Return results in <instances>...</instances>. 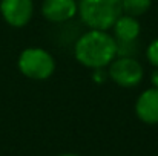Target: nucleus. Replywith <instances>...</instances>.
I'll return each mask as SVG.
<instances>
[{
	"mask_svg": "<svg viewBox=\"0 0 158 156\" xmlns=\"http://www.w3.org/2000/svg\"><path fill=\"white\" fill-rule=\"evenodd\" d=\"M0 12L6 23L14 28H23L32 18L34 3L32 0H2Z\"/></svg>",
	"mask_w": 158,
	"mask_h": 156,
	"instance_id": "nucleus-5",
	"label": "nucleus"
},
{
	"mask_svg": "<svg viewBox=\"0 0 158 156\" xmlns=\"http://www.w3.org/2000/svg\"><path fill=\"white\" fill-rule=\"evenodd\" d=\"M75 58L86 67L102 69L115 58L118 54V43L115 37L109 35L106 31L91 29L83 34L74 48Z\"/></svg>",
	"mask_w": 158,
	"mask_h": 156,
	"instance_id": "nucleus-1",
	"label": "nucleus"
},
{
	"mask_svg": "<svg viewBox=\"0 0 158 156\" xmlns=\"http://www.w3.org/2000/svg\"><path fill=\"white\" fill-rule=\"evenodd\" d=\"M146 57H148V60H149V63H151L152 66L158 67V38H155V40L148 46Z\"/></svg>",
	"mask_w": 158,
	"mask_h": 156,
	"instance_id": "nucleus-10",
	"label": "nucleus"
},
{
	"mask_svg": "<svg viewBox=\"0 0 158 156\" xmlns=\"http://www.w3.org/2000/svg\"><path fill=\"white\" fill-rule=\"evenodd\" d=\"M152 0H121V6H123V12L126 15H132V17H138L143 15L144 12L149 11Z\"/></svg>",
	"mask_w": 158,
	"mask_h": 156,
	"instance_id": "nucleus-9",
	"label": "nucleus"
},
{
	"mask_svg": "<svg viewBox=\"0 0 158 156\" xmlns=\"http://www.w3.org/2000/svg\"><path fill=\"white\" fill-rule=\"evenodd\" d=\"M78 11L75 0H45L42 5V14L52 23H63L71 20Z\"/></svg>",
	"mask_w": 158,
	"mask_h": 156,
	"instance_id": "nucleus-6",
	"label": "nucleus"
},
{
	"mask_svg": "<svg viewBox=\"0 0 158 156\" xmlns=\"http://www.w3.org/2000/svg\"><path fill=\"white\" fill-rule=\"evenodd\" d=\"M78 12L91 29L107 31L123 14L121 0H80Z\"/></svg>",
	"mask_w": 158,
	"mask_h": 156,
	"instance_id": "nucleus-2",
	"label": "nucleus"
},
{
	"mask_svg": "<svg viewBox=\"0 0 158 156\" xmlns=\"http://www.w3.org/2000/svg\"><path fill=\"white\" fill-rule=\"evenodd\" d=\"M112 28L117 43H134L141 31L138 20L132 15H121Z\"/></svg>",
	"mask_w": 158,
	"mask_h": 156,
	"instance_id": "nucleus-8",
	"label": "nucleus"
},
{
	"mask_svg": "<svg viewBox=\"0 0 158 156\" xmlns=\"http://www.w3.org/2000/svg\"><path fill=\"white\" fill-rule=\"evenodd\" d=\"M135 113L146 124H158V87L148 89L138 97Z\"/></svg>",
	"mask_w": 158,
	"mask_h": 156,
	"instance_id": "nucleus-7",
	"label": "nucleus"
},
{
	"mask_svg": "<svg viewBox=\"0 0 158 156\" xmlns=\"http://www.w3.org/2000/svg\"><path fill=\"white\" fill-rule=\"evenodd\" d=\"M58 156H78V155H74V153H64V155H58Z\"/></svg>",
	"mask_w": 158,
	"mask_h": 156,
	"instance_id": "nucleus-12",
	"label": "nucleus"
},
{
	"mask_svg": "<svg viewBox=\"0 0 158 156\" xmlns=\"http://www.w3.org/2000/svg\"><path fill=\"white\" fill-rule=\"evenodd\" d=\"M19 69L31 80H46L55 70V60L42 48H28L19 57Z\"/></svg>",
	"mask_w": 158,
	"mask_h": 156,
	"instance_id": "nucleus-3",
	"label": "nucleus"
},
{
	"mask_svg": "<svg viewBox=\"0 0 158 156\" xmlns=\"http://www.w3.org/2000/svg\"><path fill=\"white\" fill-rule=\"evenodd\" d=\"M151 80H152V84H154V87H158V67H157V70H154V72H152V77H151Z\"/></svg>",
	"mask_w": 158,
	"mask_h": 156,
	"instance_id": "nucleus-11",
	"label": "nucleus"
},
{
	"mask_svg": "<svg viewBox=\"0 0 158 156\" xmlns=\"http://www.w3.org/2000/svg\"><path fill=\"white\" fill-rule=\"evenodd\" d=\"M109 77L112 81L121 87H135L141 83L144 77L143 66L132 57L114 58L109 66Z\"/></svg>",
	"mask_w": 158,
	"mask_h": 156,
	"instance_id": "nucleus-4",
	"label": "nucleus"
}]
</instances>
